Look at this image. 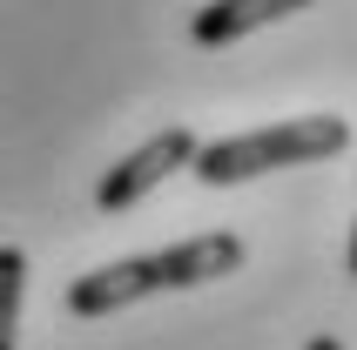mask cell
Here are the masks:
<instances>
[{
	"mask_svg": "<svg viewBox=\"0 0 357 350\" xmlns=\"http://www.w3.org/2000/svg\"><path fill=\"white\" fill-rule=\"evenodd\" d=\"M297 7H310V0H209V7H196V20H189V40H196V47H229V40L257 34V27L297 14Z\"/></svg>",
	"mask_w": 357,
	"mask_h": 350,
	"instance_id": "277c9868",
	"label": "cell"
},
{
	"mask_svg": "<svg viewBox=\"0 0 357 350\" xmlns=\"http://www.w3.org/2000/svg\"><path fill=\"white\" fill-rule=\"evenodd\" d=\"M189 155H196V135H189V128H162V135H149L135 155H121L115 169L95 182V209H101V215L135 209L149 189H162L176 169H189Z\"/></svg>",
	"mask_w": 357,
	"mask_h": 350,
	"instance_id": "3957f363",
	"label": "cell"
},
{
	"mask_svg": "<svg viewBox=\"0 0 357 350\" xmlns=\"http://www.w3.org/2000/svg\"><path fill=\"white\" fill-rule=\"evenodd\" d=\"M229 270H243V236L209 229V236H189V243H169V250H149V256H121V263H101V270L75 276L68 283V310L75 317H115L128 303H142V296L196 290V283H216Z\"/></svg>",
	"mask_w": 357,
	"mask_h": 350,
	"instance_id": "6da1fadb",
	"label": "cell"
},
{
	"mask_svg": "<svg viewBox=\"0 0 357 350\" xmlns=\"http://www.w3.org/2000/svg\"><path fill=\"white\" fill-rule=\"evenodd\" d=\"M20 290H27V256L14 243H0V350H14L20 330Z\"/></svg>",
	"mask_w": 357,
	"mask_h": 350,
	"instance_id": "5b68a950",
	"label": "cell"
},
{
	"mask_svg": "<svg viewBox=\"0 0 357 350\" xmlns=\"http://www.w3.org/2000/svg\"><path fill=\"white\" fill-rule=\"evenodd\" d=\"M303 350H344V344H337V337H331V330H317V337H310V344H303Z\"/></svg>",
	"mask_w": 357,
	"mask_h": 350,
	"instance_id": "8992f818",
	"label": "cell"
},
{
	"mask_svg": "<svg viewBox=\"0 0 357 350\" xmlns=\"http://www.w3.org/2000/svg\"><path fill=\"white\" fill-rule=\"evenodd\" d=\"M344 263H351V276H357V222H351V250H344Z\"/></svg>",
	"mask_w": 357,
	"mask_h": 350,
	"instance_id": "52a82bcc",
	"label": "cell"
},
{
	"mask_svg": "<svg viewBox=\"0 0 357 350\" xmlns=\"http://www.w3.org/2000/svg\"><path fill=\"white\" fill-rule=\"evenodd\" d=\"M351 149V128L337 115H297V121H277V128H250V135H222L189 155V169L222 189V182H250V175H270V169H303V162H337Z\"/></svg>",
	"mask_w": 357,
	"mask_h": 350,
	"instance_id": "7a4b0ae2",
	"label": "cell"
}]
</instances>
